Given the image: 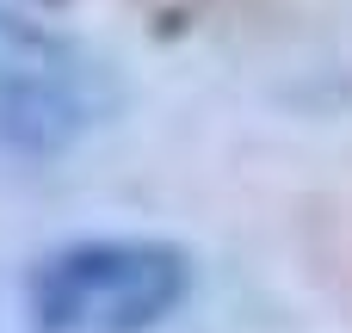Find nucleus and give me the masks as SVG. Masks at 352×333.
<instances>
[{"instance_id":"nucleus-2","label":"nucleus","mask_w":352,"mask_h":333,"mask_svg":"<svg viewBox=\"0 0 352 333\" xmlns=\"http://www.w3.org/2000/svg\"><path fill=\"white\" fill-rule=\"evenodd\" d=\"M118 105V80L99 56L56 31L0 19V142L25 154L68 148Z\"/></svg>"},{"instance_id":"nucleus-1","label":"nucleus","mask_w":352,"mask_h":333,"mask_svg":"<svg viewBox=\"0 0 352 333\" xmlns=\"http://www.w3.org/2000/svg\"><path fill=\"white\" fill-rule=\"evenodd\" d=\"M192 290V260L173 241L105 235L56 247L25 278L31 333H148Z\"/></svg>"}]
</instances>
